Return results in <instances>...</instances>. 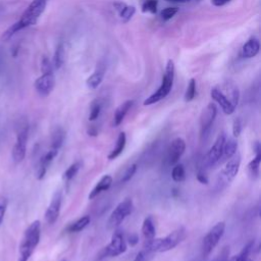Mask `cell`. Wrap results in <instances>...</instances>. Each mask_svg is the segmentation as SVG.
Listing matches in <instances>:
<instances>
[{"mask_svg": "<svg viewBox=\"0 0 261 261\" xmlns=\"http://www.w3.org/2000/svg\"><path fill=\"white\" fill-rule=\"evenodd\" d=\"M41 238V222L40 220L33 221L24 230L19 244L17 261H29Z\"/></svg>", "mask_w": 261, "mask_h": 261, "instance_id": "3", "label": "cell"}, {"mask_svg": "<svg viewBox=\"0 0 261 261\" xmlns=\"http://www.w3.org/2000/svg\"><path fill=\"white\" fill-rule=\"evenodd\" d=\"M225 231V223L223 221L217 222L204 237L202 242V255L208 256L218 245Z\"/></svg>", "mask_w": 261, "mask_h": 261, "instance_id": "5", "label": "cell"}, {"mask_svg": "<svg viewBox=\"0 0 261 261\" xmlns=\"http://www.w3.org/2000/svg\"><path fill=\"white\" fill-rule=\"evenodd\" d=\"M210 95H211L212 99L219 104L223 113L229 115L234 112L236 107L231 104V102L227 99V97L223 94V92L218 87L212 88L210 91Z\"/></svg>", "mask_w": 261, "mask_h": 261, "instance_id": "15", "label": "cell"}, {"mask_svg": "<svg viewBox=\"0 0 261 261\" xmlns=\"http://www.w3.org/2000/svg\"><path fill=\"white\" fill-rule=\"evenodd\" d=\"M241 166V155L236 153L230 159L225 162V165L219 173V180L223 185L230 184L237 176Z\"/></svg>", "mask_w": 261, "mask_h": 261, "instance_id": "9", "label": "cell"}, {"mask_svg": "<svg viewBox=\"0 0 261 261\" xmlns=\"http://www.w3.org/2000/svg\"><path fill=\"white\" fill-rule=\"evenodd\" d=\"M197 180L202 185H208V182H209V179H208L207 175L202 171H199L197 173Z\"/></svg>", "mask_w": 261, "mask_h": 261, "instance_id": "41", "label": "cell"}, {"mask_svg": "<svg viewBox=\"0 0 261 261\" xmlns=\"http://www.w3.org/2000/svg\"><path fill=\"white\" fill-rule=\"evenodd\" d=\"M242 128H243L242 120L239 117H237L232 122V136H233V138H238L241 135Z\"/></svg>", "mask_w": 261, "mask_h": 261, "instance_id": "38", "label": "cell"}, {"mask_svg": "<svg viewBox=\"0 0 261 261\" xmlns=\"http://www.w3.org/2000/svg\"><path fill=\"white\" fill-rule=\"evenodd\" d=\"M223 94L227 97V99L231 102V104L237 107L238 103H239V99H240V91L238 89V87L230 83V82H227L223 85L222 88H219Z\"/></svg>", "mask_w": 261, "mask_h": 261, "instance_id": "24", "label": "cell"}, {"mask_svg": "<svg viewBox=\"0 0 261 261\" xmlns=\"http://www.w3.org/2000/svg\"><path fill=\"white\" fill-rule=\"evenodd\" d=\"M158 0H144L142 3V11L155 14L157 12Z\"/></svg>", "mask_w": 261, "mask_h": 261, "instance_id": "34", "label": "cell"}, {"mask_svg": "<svg viewBox=\"0 0 261 261\" xmlns=\"http://www.w3.org/2000/svg\"><path fill=\"white\" fill-rule=\"evenodd\" d=\"M61 203H62V193L60 190H58L54 193V195L51 199V202L45 212V220L48 224L55 223V221L59 217Z\"/></svg>", "mask_w": 261, "mask_h": 261, "instance_id": "13", "label": "cell"}, {"mask_svg": "<svg viewBox=\"0 0 261 261\" xmlns=\"http://www.w3.org/2000/svg\"><path fill=\"white\" fill-rule=\"evenodd\" d=\"M127 241H128V243H129V245L130 246H135L136 244H138V242H139V238H138V236L137 234H130L129 237H128V239H127Z\"/></svg>", "mask_w": 261, "mask_h": 261, "instance_id": "43", "label": "cell"}, {"mask_svg": "<svg viewBox=\"0 0 261 261\" xmlns=\"http://www.w3.org/2000/svg\"><path fill=\"white\" fill-rule=\"evenodd\" d=\"M60 261H66V260H65V259H62V260H60Z\"/></svg>", "mask_w": 261, "mask_h": 261, "instance_id": "49", "label": "cell"}, {"mask_svg": "<svg viewBox=\"0 0 261 261\" xmlns=\"http://www.w3.org/2000/svg\"><path fill=\"white\" fill-rule=\"evenodd\" d=\"M217 114V107L214 103H209L201 112L200 115V135L201 138L208 135L211 129V126L215 120Z\"/></svg>", "mask_w": 261, "mask_h": 261, "instance_id": "10", "label": "cell"}, {"mask_svg": "<svg viewBox=\"0 0 261 261\" xmlns=\"http://www.w3.org/2000/svg\"><path fill=\"white\" fill-rule=\"evenodd\" d=\"M226 136L224 133H221L217 136L216 140L214 141L213 145L210 147L207 155H206V163L208 166L212 167L217 164H219L222 151H223V146L225 142Z\"/></svg>", "mask_w": 261, "mask_h": 261, "instance_id": "11", "label": "cell"}, {"mask_svg": "<svg viewBox=\"0 0 261 261\" xmlns=\"http://www.w3.org/2000/svg\"><path fill=\"white\" fill-rule=\"evenodd\" d=\"M91 221V218L89 215H84L82 217H80L79 219H76L74 222H72L71 224H69L66 228L67 231L69 232H79L81 230H83Z\"/></svg>", "mask_w": 261, "mask_h": 261, "instance_id": "27", "label": "cell"}, {"mask_svg": "<svg viewBox=\"0 0 261 261\" xmlns=\"http://www.w3.org/2000/svg\"><path fill=\"white\" fill-rule=\"evenodd\" d=\"M237 150H238V143H237L236 139L234 138H228V139L226 138L219 163L226 162L228 159H230L237 153Z\"/></svg>", "mask_w": 261, "mask_h": 261, "instance_id": "23", "label": "cell"}, {"mask_svg": "<svg viewBox=\"0 0 261 261\" xmlns=\"http://www.w3.org/2000/svg\"><path fill=\"white\" fill-rule=\"evenodd\" d=\"M187 237V230L184 226H179L164 238L153 239L146 241L144 244V250L148 253H163L174 249L180 244Z\"/></svg>", "mask_w": 261, "mask_h": 261, "instance_id": "2", "label": "cell"}, {"mask_svg": "<svg viewBox=\"0 0 261 261\" xmlns=\"http://www.w3.org/2000/svg\"><path fill=\"white\" fill-rule=\"evenodd\" d=\"M177 11H178V8H177V7H171V6H169V7H166V8H164V9L161 10L160 16H161V18H162L163 20L166 21V20L171 19V18L177 13Z\"/></svg>", "mask_w": 261, "mask_h": 261, "instance_id": "36", "label": "cell"}, {"mask_svg": "<svg viewBox=\"0 0 261 261\" xmlns=\"http://www.w3.org/2000/svg\"><path fill=\"white\" fill-rule=\"evenodd\" d=\"M64 46L62 43L58 44L56 49H55V52H54V55H53V60H52V65H53V68L55 69H59L63 63H64Z\"/></svg>", "mask_w": 261, "mask_h": 261, "instance_id": "28", "label": "cell"}, {"mask_svg": "<svg viewBox=\"0 0 261 261\" xmlns=\"http://www.w3.org/2000/svg\"><path fill=\"white\" fill-rule=\"evenodd\" d=\"M57 154H58V150L50 148L49 151L40 158L38 166H37V170H36V177L39 180L44 178L49 165L51 164V162L53 161V159L56 157Z\"/></svg>", "mask_w": 261, "mask_h": 261, "instance_id": "16", "label": "cell"}, {"mask_svg": "<svg viewBox=\"0 0 261 261\" xmlns=\"http://www.w3.org/2000/svg\"><path fill=\"white\" fill-rule=\"evenodd\" d=\"M125 250L126 243L122 232L120 230H115L111 237L110 243L100 251L98 259H103L105 257H116L124 253Z\"/></svg>", "mask_w": 261, "mask_h": 261, "instance_id": "7", "label": "cell"}, {"mask_svg": "<svg viewBox=\"0 0 261 261\" xmlns=\"http://www.w3.org/2000/svg\"><path fill=\"white\" fill-rule=\"evenodd\" d=\"M146 253L147 251H141L140 253H138V255L136 256V258L133 260V261H145L146 260Z\"/></svg>", "mask_w": 261, "mask_h": 261, "instance_id": "42", "label": "cell"}, {"mask_svg": "<svg viewBox=\"0 0 261 261\" xmlns=\"http://www.w3.org/2000/svg\"><path fill=\"white\" fill-rule=\"evenodd\" d=\"M63 140H64V132L61 128H56L53 134H52V139H51V147L53 149L59 150L60 147L63 144Z\"/></svg>", "mask_w": 261, "mask_h": 261, "instance_id": "30", "label": "cell"}, {"mask_svg": "<svg viewBox=\"0 0 261 261\" xmlns=\"http://www.w3.org/2000/svg\"><path fill=\"white\" fill-rule=\"evenodd\" d=\"M114 9L118 12V15L122 22H127L134 16L136 12V7L133 5H127L121 1H116L113 3Z\"/></svg>", "mask_w": 261, "mask_h": 261, "instance_id": "18", "label": "cell"}, {"mask_svg": "<svg viewBox=\"0 0 261 261\" xmlns=\"http://www.w3.org/2000/svg\"><path fill=\"white\" fill-rule=\"evenodd\" d=\"M125 143H126V136H125V133H124V132H121V133H119V135H118V137H117L115 147L111 150V152H110L109 155H108V159H109V160H113V159L117 158V157L122 153V151L124 150Z\"/></svg>", "mask_w": 261, "mask_h": 261, "instance_id": "26", "label": "cell"}, {"mask_svg": "<svg viewBox=\"0 0 261 261\" xmlns=\"http://www.w3.org/2000/svg\"><path fill=\"white\" fill-rule=\"evenodd\" d=\"M142 234L146 241L153 240L156 234V228L153 222V219L151 217H146L142 223Z\"/></svg>", "mask_w": 261, "mask_h": 261, "instance_id": "25", "label": "cell"}, {"mask_svg": "<svg viewBox=\"0 0 261 261\" xmlns=\"http://www.w3.org/2000/svg\"><path fill=\"white\" fill-rule=\"evenodd\" d=\"M225 259H226V255H221V256L217 257L216 259H214L213 261H225Z\"/></svg>", "mask_w": 261, "mask_h": 261, "instance_id": "46", "label": "cell"}, {"mask_svg": "<svg viewBox=\"0 0 261 261\" xmlns=\"http://www.w3.org/2000/svg\"><path fill=\"white\" fill-rule=\"evenodd\" d=\"M104 74H105V65L103 63H99L95 71L87 79L86 81L87 87L92 90L97 89L101 85L104 79Z\"/></svg>", "mask_w": 261, "mask_h": 261, "instance_id": "19", "label": "cell"}, {"mask_svg": "<svg viewBox=\"0 0 261 261\" xmlns=\"http://www.w3.org/2000/svg\"><path fill=\"white\" fill-rule=\"evenodd\" d=\"M230 0H211V3L214 5V6H223L225 5L226 3H228Z\"/></svg>", "mask_w": 261, "mask_h": 261, "instance_id": "44", "label": "cell"}, {"mask_svg": "<svg viewBox=\"0 0 261 261\" xmlns=\"http://www.w3.org/2000/svg\"><path fill=\"white\" fill-rule=\"evenodd\" d=\"M29 138V124L20 123L16 132V141L12 148V159L15 163H20L27 153V143Z\"/></svg>", "mask_w": 261, "mask_h": 261, "instance_id": "6", "label": "cell"}, {"mask_svg": "<svg viewBox=\"0 0 261 261\" xmlns=\"http://www.w3.org/2000/svg\"><path fill=\"white\" fill-rule=\"evenodd\" d=\"M171 177L174 181H182L186 177V170L182 164L180 163H176L174 164L172 170H171Z\"/></svg>", "mask_w": 261, "mask_h": 261, "instance_id": "32", "label": "cell"}, {"mask_svg": "<svg viewBox=\"0 0 261 261\" xmlns=\"http://www.w3.org/2000/svg\"><path fill=\"white\" fill-rule=\"evenodd\" d=\"M253 249H254V241H251L242 249V251L239 254L231 256L229 259L226 258L225 261H245V259L247 257H249V255Z\"/></svg>", "mask_w": 261, "mask_h": 261, "instance_id": "29", "label": "cell"}, {"mask_svg": "<svg viewBox=\"0 0 261 261\" xmlns=\"http://www.w3.org/2000/svg\"><path fill=\"white\" fill-rule=\"evenodd\" d=\"M41 70H42V72H52L53 71L52 62L47 57H43V59H42Z\"/></svg>", "mask_w": 261, "mask_h": 261, "instance_id": "39", "label": "cell"}, {"mask_svg": "<svg viewBox=\"0 0 261 261\" xmlns=\"http://www.w3.org/2000/svg\"><path fill=\"white\" fill-rule=\"evenodd\" d=\"M133 105H134L133 100H126L116 108L114 115H113V125L114 126H118L122 122L126 113L133 107Z\"/></svg>", "mask_w": 261, "mask_h": 261, "instance_id": "22", "label": "cell"}, {"mask_svg": "<svg viewBox=\"0 0 261 261\" xmlns=\"http://www.w3.org/2000/svg\"><path fill=\"white\" fill-rule=\"evenodd\" d=\"M168 2H179V3H185V2H188L190 0H166Z\"/></svg>", "mask_w": 261, "mask_h": 261, "instance_id": "47", "label": "cell"}, {"mask_svg": "<svg viewBox=\"0 0 261 261\" xmlns=\"http://www.w3.org/2000/svg\"><path fill=\"white\" fill-rule=\"evenodd\" d=\"M80 168H81V163L80 162H74V163L70 164L67 167V169L63 172L62 179L65 180V181H69L70 179H72L76 175V173L80 170Z\"/></svg>", "mask_w": 261, "mask_h": 261, "instance_id": "31", "label": "cell"}, {"mask_svg": "<svg viewBox=\"0 0 261 261\" xmlns=\"http://www.w3.org/2000/svg\"><path fill=\"white\" fill-rule=\"evenodd\" d=\"M112 185V177L109 174H105L103 175L100 180L96 184V186L93 188V190L90 192L88 198L89 200H92L94 198H96L99 194H101L104 191H107Z\"/></svg>", "mask_w": 261, "mask_h": 261, "instance_id": "21", "label": "cell"}, {"mask_svg": "<svg viewBox=\"0 0 261 261\" xmlns=\"http://www.w3.org/2000/svg\"><path fill=\"white\" fill-rule=\"evenodd\" d=\"M136 171H137V164H132L129 167H127V169L125 170L124 174L122 175L121 181H122V182L128 181V180L134 176V174L136 173Z\"/></svg>", "mask_w": 261, "mask_h": 261, "instance_id": "37", "label": "cell"}, {"mask_svg": "<svg viewBox=\"0 0 261 261\" xmlns=\"http://www.w3.org/2000/svg\"><path fill=\"white\" fill-rule=\"evenodd\" d=\"M133 211V201L129 198L124 199L121 201L111 212L108 221L107 226L108 228H116L121 224V222L132 213Z\"/></svg>", "mask_w": 261, "mask_h": 261, "instance_id": "8", "label": "cell"}, {"mask_svg": "<svg viewBox=\"0 0 261 261\" xmlns=\"http://www.w3.org/2000/svg\"><path fill=\"white\" fill-rule=\"evenodd\" d=\"M253 150L255 152V157L249 162L248 164V170L250 175L253 178H257L259 175V169H260V162H261V147L259 142H255L253 145Z\"/></svg>", "mask_w": 261, "mask_h": 261, "instance_id": "17", "label": "cell"}, {"mask_svg": "<svg viewBox=\"0 0 261 261\" xmlns=\"http://www.w3.org/2000/svg\"><path fill=\"white\" fill-rule=\"evenodd\" d=\"M7 206H8V200L6 198H3L0 200V225L3 222L6 210H7Z\"/></svg>", "mask_w": 261, "mask_h": 261, "instance_id": "40", "label": "cell"}, {"mask_svg": "<svg viewBox=\"0 0 261 261\" xmlns=\"http://www.w3.org/2000/svg\"><path fill=\"white\" fill-rule=\"evenodd\" d=\"M260 50V43L257 38H250L242 47V56L245 58L255 57Z\"/></svg>", "mask_w": 261, "mask_h": 261, "instance_id": "20", "label": "cell"}, {"mask_svg": "<svg viewBox=\"0 0 261 261\" xmlns=\"http://www.w3.org/2000/svg\"><path fill=\"white\" fill-rule=\"evenodd\" d=\"M186 151V142L184 139L181 138H175L169 148H168V155H167V159H168V163L169 164H176L179 159L181 158V156L184 155Z\"/></svg>", "mask_w": 261, "mask_h": 261, "instance_id": "14", "label": "cell"}, {"mask_svg": "<svg viewBox=\"0 0 261 261\" xmlns=\"http://www.w3.org/2000/svg\"><path fill=\"white\" fill-rule=\"evenodd\" d=\"M173 81H174V63L172 60H168L165 67V72L162 76L161 85L159 86L156 92H154L152 95H150L147 99L144 100L143 104L145 106H149L164 99L170 93L173 85Z\"/></svg>", "mask_w": 261, "mask_h": 261, "instance_id": "4", "label": "cell"}, {"mask_svg": "<svg viewBox=\"0 0 261 261\" xmlns=\"http://www.w3.org/2000/svg\"><path fill=\"white\" fill-rule=\"evenodd\" d=\"M196 96V80L195 79H191L189 84H188V87H187V90H186V93H185V101L186 102H191Z\"/></svg>", "mask_w": 261, "mask_h": 261, "instance_id": "33", "label": "cell"}, {"mask_svg": "<svg viewBox=\"0 0 261 261\" xmlns=\"http://www.w3.org/2000/svg\"><path fill=\"white\" fill-rule=\"evenodd\" d=\"M245 261H254V260H253V259H251L250 257H247V258L245 259Z\"/></svg>", "mask_w": 261, "mask_h": 261, "instance_id": "48", "label": "cell"}, {"mask_svg": "<svg viewBox=\"0 0 261 261\" xmlns=\"http://www.w3.org/2000/svg\"><path fill=\"white\" fill-rule=\"evenodd\" d=\"M46 5L47 0H33L30 3V5L25 8V10L22 12L20 18L4 32L2 39L8 40L17 32L36 24L38 19L44 12Z\"/></svg>", "mask_w": 261, "mask_h": 261, "instance_id": "1", "label": "cell"}, {"mask_svg": "<svg viewBox=\"0 0 261 261\" xmlns=\"http://www.w3.org/2000/svg\"><path fill=\"white\" fill-rule=\"evenodd\" d=\"M98 130L96 129L95 126H90V128L88 129V135L89 136H97Z\"/></svg>", "mask_w": 261, "mask_h": 261, "instance_id": "45", "label": "cell"}, {"mask_svg": "<svg viewBox=\"0 0 261 261\" xmlns=\"http://www.w3.org/2000/svg\"><path fill=\"white\" fill-rule=\"evenodd\" d=\"M54 86H55V76L53 71L42 72V75L39 76L35 82V89L37 93L42 97H46L50 95V93L54 89Z\"/></svg>", "mask_w": 261, "mask_h": 261, "instance_id": "12", "label": "cell"}, {"mask_svg": "<svg viewBox=\"0 0 261 261\" xmlns=\"http://www.w3.org/2000/svg\"><path fill=\"white\" fill-rule=\"evenodd\" d=\"M101 112V104L99 101H93V103L91 104L90 107V113H89V120L90 121H94L96 120Z\"/></svg>", "mask_w": 261, "mask_h": 261, "instance_id": "35", "label": "cell"}]
</instances>
